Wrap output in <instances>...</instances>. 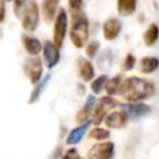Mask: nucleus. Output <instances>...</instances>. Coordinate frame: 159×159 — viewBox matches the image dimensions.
I'll return each mask as SVG.
<instances>
[{
	"mask_svg": "<svg viewBox=\"0 0 159 159\" xmlns=\"http://www.w3.org/2000/svg\"><path fill=\"white\" fill-rule=\"evenodd\" d=\"M78 158H80L78 152H77V149H75V148L68 149V150L63 154V157H62V159H78Z\"/></svg>",
	"mask_w": 159,
	"mask_h": 159,
	"instance_id": "nucleus-29",
	"label": "nucleus"
},
{
	"mask_svg": "<svg viewBox=\"0 0 159 159\" xmlns=\"http://www.w3.org/2000/svg\"><path fill=\"white\" fill-rule=\"evenodd\" d=\"M78 159H83V158H81V157H80V158H78Z\"/></svg>",
	"mask_w": 159,
	"mask_h": 159,
	"instance_id": "nucleus-31",
	"label": "nucleus"
},
{
	"mask_svg": "<svg viewBox=\"0 0 159 159\" xmlns=\"http://www.w3.org/2000/svg\"><path fill=\"white\" fill-rule=\"evenodd\" d=\"M127 120H128V114L122 109V111H116L107 114V117L104 118V124L108 128L119 129L127 124Z\"/></svg>",
	"mask_w": 159,
	"mask_h": 159,
	"instance_id": "nucleus-11",
	"label": "nucleus"
},
{
	"mask_svg": "<svg viewBox=\"0 0 159 159\" xmlns=\"http://www.w3.org/2000/svg\"><path fill=\"white\" fill-rule=\"evenodd\" d=\"M103 37L108 41H112L118 37L122 31V22L117 17H109L103 24Z\"/></svg>",
	"mask_w": 159,
	"mask_h": 159,
	"instance_id": "nucleus-10",
	"label": "nucleus"
},
{
	"mask_svg": "<svg viewBox=\"0 0 159 159\" xmlns=\"http://www.w3.org/2000/svg\"><path fill=\"white\" fill-rule=\"evenodd\" d=\"M24 70L32 84H36L42 78V62L37 55L31 56L26 60Z\"/></svg>",
	"mask_w": 159,
	"mask_h": 159,
	"instance_id": "nucleus-7",
	"label": "nucleus"
},
{
	"mask_svg": "<svg viewBox=\"0 0 159 159\" xmlns=\"http://www.w3.org/2000/svg\"><path fill=\"white\" fill-rule=\"evenodd\" d=\"M119 103L112 98L111 96H106V97H101L96 104H94V108H93V112H92V122L94 124H99L102 120H104V118L107 117V113L113 109L114 107H117Z\"/></svg>",
	"mask_w": 159,
	"mask_h": 159,
	"instance_id": "nucleus-4",
	"label": "nucleus"
},
{
	"mask_svg": "<svg viewBox=\"0 0 159 159\" xmlns=\"http://www.w3.org/2000/svg\"><path fill=\"white\" fill-rule=\"evenodd\" d=\"M60 0H42V14L46 21H52L55 19Z\"/></svg>",
	"mask_w": 159,
	"mask_h": 159,
	"instance_id": "nucleus-16",
	"label": "nucleus"
},
{
	"mask_svg": "<svg viewBox=\"0 0 159 159\" xmlns=\"http://www.w3.org/2000/svg\"><path fill=\"white\" fill-rule=\"evenodd\" d=\"M120 107L128 114V117H130L133 119H138L140 117H144L152 111V108L148 104H144L140 102H132V103H127V104H120Z\"/></svg>",
	"mask_w": 159,
	"mask_h": 159,
	"instance_id": "nucleus-9",
	"label": "nucleus"
},
{
	"mask_svg": "<svg viewBox=\"0 0 159 159\" xmlns=\"http://www.w3.org/2000/svg\"><path fill=\"white\" fill-rule=\"evenodd\" d=\"M50 80H51V73H46L45 77L41 78V80L35 84V87H34V89H32V92H31V94H30V99H29V103H30V104H31V103H35V102L40 98V96L42 94L43 88L47 86V83L50 82Z\"/></svg>",
	"mask_w": 159,
	"mask_h": 159,
	"instance_id": "nucleus-17",
	"label": "nucleus"
},
{
	"mask_svg": "<svg viewBox=\"0 0 159 159\" xmlns=\"http://www.w3.org/2000/svg\"><path fill=\"white\" fill-rule=\"evenodd\" d=\"M25 2L26 0H14V12L16 14V16H20L21 11L25 7Z\"/></svg>",
	"mask_w": 159,
	"mask_h": 159,
	"instance_id": "nucleus-28",
	"label": "nucleus"
},
{
	"mask_svg": "<svg viewBox=\"0 0 159 159\" xmlns=\"http://www.w3.org/2000/svg\"><path fill=\"white\" fill-rule=\"evenodd\" d=\"M94 104H96V98H94V96H88V97H87V101H86V103H84V106H83V107L78 111V113H77L76 120H77L78 123H84L86 120H88L89 114H92V112H93Z\"/></svg>",
	"mask_w": 159,
	"mask_h": 159,
	"instance_id": "nucleus-15",
	"label": "nucleus"
},
{
	"mask_svg": "<svg viewBox=\"0 0 159 159\" xmlns=\"http://www.w3.org/2000/svg\"><path fill=\"white\" fill-rule=\"evenodd\" d=\"M82 6H83V0H68V7L72 16L76 14H80L82 10Z\"/></svg>",
	"mask_w": 159,
	"mask_h": 159,
	"instance_id": "nucleus-26",
	"label": "nucleus"
},
{
	"mask_svg": "<svg viewBox=\"0 0 159 159\" xmlns=\"http://www.w3.org/2000/svg\"><path fill=\"white\" fill-rule=\"evenodd\" d=\"M113 155H114V143L112 142H101L93 144L87 153L88 159H112Z\"/></svg>",
	"mask_w": 159,
	"mask_h": 159,
	"instance_id": "nucleus-6",
	"label": "nucleus"
},
{
	"mask_svg": "<svg viewBox=\"0 0 159 159\" xmlns=\"http://www.w3.org/2000/svg\"><path fill=\"white\" fill-rule=\"evenodd\" d=\"M40 21V10L35 0H29L22 10V29L32 32L37 29Z\"/></svg>",
	"mask_w": 159,
	"mask_h": 159,
	"instance_id": "nucleus-3",
	"label": "nucleus"
},
{
	"mask_svg": "<svg viewBox=\"0 0 159 159\" xmlns=\"http://www.w3.org/2000/svg\"><path fill=\"white\" fill-rule=\"evenodd\" d=\"M91 123H92L91 120H86L84 123H81V125L73 128V129L70 132V134H68V137H67V139H66V144H68V145H75V144L80 143L81 139L83 138L86 130L89 128Z\"/></svg>",
	"mask_w": 159,
	"mask_h": 159,
	"instance_id": "nucleus-14",
	"label": "nucleus"
},
{
	"mask_svg": "<svg viewBox=\"0 0 159 159\" xmlns=\"http://www.w3.org/2000/svg\"><path fill=\"white\" fill-rule=\"evenodd\" d=\"M5 12H6L5 0H0V22H2L5 20Z\"/></svg>",
	"mask_w": 159,
	"mask_h": 159,
	"instance_id": "nucleus-30",
	"label": "nucleus"
},
{
	"mask_svg": "<svg viewBox=\"0 0 159 159\" xmlns=\"http://www.w3.org/2000/svg\"><path fill=\"white\" fill-rule=\"evenodd\" d=\"M89 35V27H88V19L86 15L81 11L80 14H76L72 16V25L70 29V39L72 43L77 48L84 47L87 43Z\"/></svg>",
	"mask_w": 159,
	"mask_h": 159,
	"instance_id": "nucleus-2",
	"label": "nucleus"
},
{
	"mask_svg": "<svg viewBox=\"0 0 159 159\" xmlns=\"http://www.w3.org/2000/svg\"><path fill=\"white\" fill-rule=\"evenodd\" d=\"M6 1H11V0H6Z\"/></svg>",
	"mask_w": 159,
	"mask_h": 159,
	"instance_id": "nucleus-32",
	"label": "nucleus"
},
{
	"mask_svg": "<svg viewBox=\"0 0 159 159\" xmlns=\"http://www.w3.org/2000/svg\"><path fill=\"white\" fill-rule=\"evenodd\" d=\"M67 24H68L67 12L63 7H61L56 14L55 26H53V42L57 47H61L65 41V36L67 32Z\"/></svg>",
	"mask_w": 159,
	"mask_h": 159,
	"instance_id": "nucleus-5",
	"label": "nucleus"
},
{
	"mask_svg": "<svg viewBox=\"0 0 159 159\" xmlns=\"http://www.w3.org/2000/svg\"><path fill=\"white\" fill-rule=\"evenodd\" d=\"M139 67H140V71L143 73H147V75L153 73L159 67V58L158 57H153V56L143 57L140 60V62H139Z\"/></svg>",
	"mask_w": 159,
	"mask_h": 159,
	"instance_id": "nucleus-18",
	"label": "nucleus"
},
{
	"mask_svg": "<svg viewBox=\"0 0 159 159\" xmlns=\"http://www.w3.org/2000/svg\"><path fill=\"white\" fill-rule=\"evenodd\" d=\"M89 137L96 139V140H106L111 137V132L106 128H101V127H97V128H93L91 132H89Z\"/></svg>",
	"mask_w": 159,
	"mask_h": 159,
	"instance_id": "nucleus-24",
	"label": "nucleus"
},
{
	"mask_svg": "<svg viewBox=\"0 0 159 159\" xmlns=\"http://www.w3.org/2000/svg\"><path fill=\"white\" fill-rule=\"evenodd\" d=\"M113 62V52L111 48L103 50L98 56H97V65L101 70H107L111 67Z\"/></svg>",
	"mask_w": 159,
	"mask_h": 159,
	"instance_id": "nucleus-21",
	"label": "nucleus"
},
{
	"mask_svg": "<svg viewBox=\"0 0 159 159\" xmlns=\"http://www.w3.org/2000/svg\"><path fill=\"white\" fill-rule=\"evenodd\" d=\"M159 39V27L157 24H150L143 34V40L147 46H153Z\"/></svg>",
	"mask_w": 159,
	"mask_h": 159,
	"instance_id": "nucleus-20",
	"label": "nucleus"
},
{
	"mask_svg": "<svg viewBox=\"0 0 159 159\" xmlns=\"http://www.w3.org/2000/svg\"><path fill=\"white\" fill-rule=\"evenodd\" d=\"M134 65H135V57L132 55V53H128L123 61V65H122V68L124 71H130L134 68Z\"/></svg>",
	"mask_w": 159,
	"mask_h": 159,
	"instance_id": "nucleus-27",
	"label": "nucleus"
},
{
	"mask_svg": "<svg viewBox=\"0 0 159 159\" xmlns=\"http://www.w3.org/2000/svg\"><path fill=\"white\" fill-rule=\"evenodd\" d=\"M21 41H22V45L26 50V52L31 56H36L41 52L42 50V43L40 42L39 39L34 37V36H30V35H22L21 36Z\"/></svg>",
	"mask_w": 159,
	"mask_h": 159,
	"instance_id": "nucleus-13",
	"label": "nucleus"
},
{
	"mask_svg": "<svg viewBox=\"0 0 159 159\" xmlns=\"http://www.w3.org/2000/svg\"><path fill=\"white\" fill-rule=\"evenodd\" d=\"M122 81H123V78H122L120 75H117L116 77L108 80L107 83H106V87H104L106 91H107V93H108L109 96L118 93V89H119V86H120Z\"/></svg>",
	"mask_w": 159,
	"mask_h": 159,
	"instance_id": "nucleus-22",
	"label": "nucleus"
},
{
	"mask_svg": "<svg viewBox=\"0 0 159 159\" xmlns=\"http://www.w3.org/2000/svg\"><path fill=\"white\" fill-rule=\"evenodd\" d=\"M118 14L122 16H130L135 12L137 0H117Z\"/></svg>",
	"mask_w": 159,
	"mask_h": 159,
	"instance_id": "nucleus-19",
	"label": "nucleus"
},
{
	"mask_svg": "<svg viewBox=\"0 0 159 159\" xmlns=\"http://www.w3.org/2000/svg\"><path fill=\"white\" fill-rule=\"evenodd\" d=\"M108 81V76L107 75H101L98 76L97 78H94V81H92V84H91V89L94 94H98L102 92V89L106 87V83Z\"/></svg>",
	"mask_w": 159,
	"mask_h": 159,
	"instance_id": "nucleus-23",
	"label": "nucleus"
},
{
	"mask_svg": "<svg viewBox=\"0 0 159 159\" xmlns=\"http://www.w3.org/2000/svg\"><path fill=\"white\" fill-rule=\"evenodd\" d=\"M77 65H78V75H80L82 81L88 82V81L93 80V77H94V67L87 58L80 57L77 60Z\"/></svg>",
	"mask_w": 159,
	"mask_h": 159,
	"instance_id": "nucleus-12",
	"label": "nucleus"
},
{
	"mask_svg": "<svg viewBox=\"0 0 159 159\" xmlns=\"http://www.w3.org/2000/svg\"><path fill=\"white\" fill-rule=\"evenodd\" d=\"M155 92V87L152 82L140 77L124 78L119 86L118 94L129 102H139L152 97Z\"/></svg>",
	"mask_w": 159,
	"mask_h": 159,
	"instance_id": "nucleus-1",
	"label": "nucleus"
},
{
	"mask_svg": "<svg viewBox=\"0 0 159 159\" xmlns=\"http://www.w3.org/2000/svg\"><path fill=\"white\" fill-rule=\"evenodd\" d=\"M60 47L55 45L52 41H45L42 52H43V60L47 68H53L58 61H60Z\"/></svg>",
	"mask_w": 159,
	"mask_h": 159,
	"instance_id": "nucleus-8",
	"label": "nucleus"
},
{
	"mask_svg": "<svg viewBox=\"0 0 159 159\" xmlns=\"http://www.w3.org/2000/svg\"><path fill=\"white\" fill-rule=\"evenodd\" d=\"M99 50V42L98 41H91L86 47V53L89 58H94Z\"/></svg>",
	"mask_w": 159,
	"mask_h": 159,
	"instance_id": "nucleus-25",
	"label": "nucleus"
}]
</instances>
